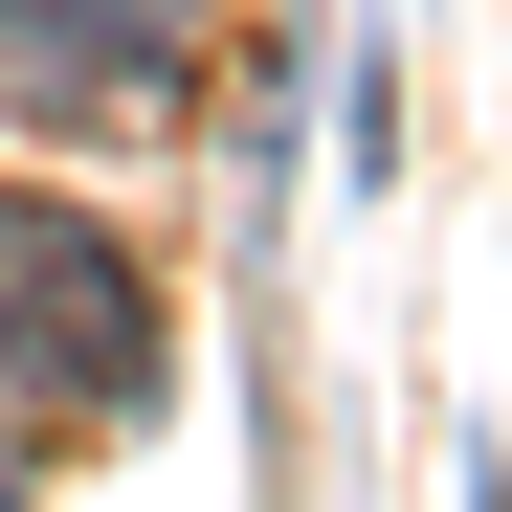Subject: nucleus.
I'll return each instance as SVG.
<instances>
[{
  "instance_id": "f257e3e1",
  "label": "nucleus",
  "mask_w": 512,
  "mask_h": 512,
  "mask_svg": "<svg viewBox=\"0 0 512 512\" xmlns=\"http://www.w3.org/2000/svg\"><path fill=\"white\" fill-rule=\"evenodd\" d=\"M0 379H23L45 423H112V401L179 379V312H156V268L90 201H0Z\"/></svg>"
},
{
  "instance_id": "f03ea898",
  "label": "nucleus",
  "mask_w": 512,
  "mask_h": 512,
  "mask_svg": "<svg viewBox=\"0 0 512 512\" xmlns=\"http://www.w3.org/2000/svg\"><path fill=\"white\" fill-rule=\"evenodd\" d=\"M0 112H23V134H156V112H179L156 0H0Z\"/></svg>"
},
{
  "instance_id": "7ed1b4c3",
  "label": "nucleus",
  "mask_w": 512,
  "mask_h": 512,
  "mask_svg": "<svg viewBox=\"0 0 512 512\" xmlns=\"http://www.w3.org/2000/svg\"><path fill=\"white\" fill-rule=\"evenodd\" d=\"M0 512H23V490H0Z\"/></svg>"
}]
</instances>
